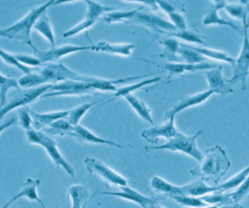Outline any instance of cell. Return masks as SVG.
<instances>
[{
	"mask_svg": "<svg viewBox=\"0 0 249 208\" xmlns=\"http://www.w3.org/2000/svg\"><path fill=\"white\" fill-rule=\"evenodd\" d=\"M54 3H56V1L51 0V1H48L40 6L31 9L22 19H20L13 25L7 28L0 29V37L21 41L22 43L30 46L31 48L35 47L32 39H31V31H32L35 23L40 18V16L43 13L47 12V10Z\"/></svg>",
	"mask_w": 249,
	"mask_h": 208,
	"instance_id": "6da1fadb",
	"label": "cell"
},
{
	"mask_svg": "<svg viewBox=\"0 0 249 208\" xmlns=\"http://www.w3.org/2000/svg\"><path fill=\"white\" fill-rule=\"evenodd\" d=\"M230 167L231 162L226 151L222 147L216 145L203 154L200 172L197 174L214 177V182L216 183L223 175L226 174Z\"/></svg>",
	"mask_w": 249,
	"mask_h": 208,
	"instance_id": "7a4b0ae2",
	"label": "cell"
},
{
	"mask_svg": "<svg viewBox=\"0 0 249 208\" xmlns=\"http://www.w3.org/2000/svg\"><path fill=\"white\" fill-rule=\"evenodd\" d=\"M26 136H27V140L30 144H35V145H39V146L43 147L56 167L65 170L71 176L75 178L74 169L64 158V156L61 155V153L59 152L58 148L56 146L55 141L53 139H52L50 135H48L47 133H45L41 130H36V129L32 128L31 130L26 132Z\"/></svg>",
	"mask_w": 249,
	"mask_h": 208,
	"instance_id": "3957f363",
	"label": "cell"
},
{
	"mask_svg": "<svg viewBox=\"0 0 249 208\" xmlns=\"http://www.w3.org/2000/svg\"><path fill=\"white\" fill-rule=\"evenodd\" d=\"M203 132L204 130L201 129L192 136H187L181 133L179 136L168 140L163 145L145 147V149L146 150H168L172 152H181L201 163L203 159V153L197 146V139L202 135Z\"/></svg>",
	"mask_w": 249,
	"mask_h": 208,
	"instance_id": "277c9868",
	"label": "cell"
},
{
	"mask_svg": "<svg viewBox=\"0 0 249 208\" xmlns=\"http://www.w3.org/2000/svg\"><path fill=\"white\" fill-rule=\"evenodd\" d=\"M243 43L238 57L235 58L233 64V75L229 80L230 83L240 82L244 91L246 85V78L249 75V17L243 19Z\"/></svg>",
	"mask_w": 249,
	"mask_h": 208,
	"instance_id": "5b68a950",
	"label": "cell"
},
{
	"mask_svg": "<svg viewBox=\"0 0 249 208\" xmlns=\"http://www.w3.org/2000/svg\"><path fill=\"white\" fill-rule=\"evenodd\" d=\"M52 85L53 84H47L35 88H18L17 92L10 97V100L7 101L3 107L0 108V120H2L3 117L10 111L17 108H22L42 97L45 94H47V92L50 91Z\"/></svg>",
	"mask_w": 249,
	"mask_h": 208,
	"instance_id": "8992f818",
	"label": "cell"
},
{
	"mask_svg": "<svg viewBox=\"0 0 249 208\" xmlns=\"http://www.w3.org/2000/svg\"><path fill=\"white\" fill-rule=\"evenodd\" d=\"M83 163H84L86 170L89 172L99 175L108 184H111L113 186L120 187V188L127 187L128 182L126 178L122 176L120 173H118L113 169H111L109 166L104 164L102 161L97 160L95 158L87 157L84 159Z\"/></svg>",
	"mask_w": 249,
	"mask_h": 208,
	"instance_id": "52a82bcc",
	"label": "cell"
},
{
	"mask_svg": "<svg viewBox=\"0 0 249 208\" xmlns=\"http://www.w3.org/2000/svg\"><path fill=\"white\" fill-rule=\"evenodd\" d=\"M39 73L43 75L51 83H57L61 81H68V80H73V81H83L88 82L89 76H81L72 70L66 67L64 64H46Z\"/></svg>",
	"mask_w": 249,
	"mask_h": 208,
	"instance_id": "ba28073f",
	"label": "cell"
},
{
	"mask_svg": "<svg viewBox=\"0 0 249 208\" xmlns=\"http://www.w3.org/2000/svg\"><path fill=\"white\" fill-rule=\"evenodd\" d=\"M50 92L45 94L42 97H53V96H65V95H83L95 92L91 83L83 81H61L53 83L50 88Z\"/></svg>",
	"mask_w": 249,
	"mask_h": 208,
	"instance_id": "9c48e42d",
	"label": "cell"
},
{
	"mask_svg": "<svg viewBox=\"0 0 249 208\" xmlns=\"http://www.w3.org/2000/svg\"><path fill=\"white\" fill-rule=\"evenodd\" d=\"M35 54V57L40 59V62L42 64H51L53 61H56V59L76 53V52H81L85 50H92V46H74V45H65V46H60V47H54L52 48L48 51H42L37 49L36 47L32 48Z\"/></svg>",
	"mask_w": 249,
	"mask_h": 208,
	"instance_id": "30bf717a",
	"label": "cell"
},
{
	"mask_svg": "<svg viewBox=\"0 0 249 208\" xmlns=\"http://www.w3.org/2000/svg\"><path fill=\"white\" fill-rule=\"evenodd\" d=\"M174 120H175L174 116L169 117L164 124L154 126L152 128L142 131V137L150 144L158 145V142L160 138L170 140L174 137L179 136L181 133L176 129Z\"/></svg>",
	"mask_w": 249,
	"mask_h": 208,
	"instance_id": "8fae6325",
	"label": "cell"
},
{
	"mask_svg": "<svg viewBox=\"0 0 249 208\" xmlns=\"http://www.w3.org/2000/svg\"><path fill=\"white\" fill-rule=\"evenodd\" d=\"M227 5L226 1H213V3L211 5L209 10L206 12L203 24L204 26H211V25H220V26H228L234 30L235 32L243 35V29L240 28L237 24L228 21L225 18L221 17L219 15V10L222 8H225Z\"/></svg>",
	"mask_w": 249,
	"mask_h": 208,
	"instance_id": "7c38bea8",
	"label": "cell"
},
{
	"mask_svg": "<svg viewBox=\"0 0 249 208\" xmlns=\"http://www.w3.org/2000/svg\"><path fill=\"white\" fill-rule=\"evenodd\" d=\"M206 77H207L210 89H212V91H213L215 94L220 95L222 96H226L233 93L229 80H227L223 76L222 66H217L213 70L207 71Z\"/></svg>",
	"mask_w": 249,
	"mask_h": 208,
	"instance_id": "4fadbf2b",
	"label": "cell"
},
{
	"mask_svg": "<svg viewBox=\"0 0 249 208\" xmlns=\"http://www.w3.org/2000/svg\"><path fill=\"white\" fill-rule=\"evenodd\" d=\"M133 20L151 29L158 30V31H166L170 33L177 31V29L171 22L151 13H142L139 11Z\"/></svg>",
	"mask_w": 249,
	"mask_h": 208,
	"instance_id": "5bb4252c",
	"label": "cell"
},
{
	"mask_svg": "<svg viewBox=\"0 0 249 208\" xmlns=\"http://www.w3.org/2000/svg\"><path fill=\"white\" fill-rule=\"evenodd\" d=\"M213 94H215L212 89H208L206 92L203 93H199L196 95H188L183 97L177 104H175L173 106V108L167 112L165 119H168L171 116H176V114L180 113L181 111L190 108L193 106H197L200 105L202 103H204L206 100H208Z\"/></svg>",
	"mask_w": 249,
	"mask_h": 208,
	"instance_id": "9a60e30c",
	"label": "cell"
},
{
	"mask_svg": "<svg viewBox=\"0 0 249 208\" xmlns=\"http://www.w3.org/2000/svg\"><path fill=\"white\" fill-rule=\"evenodd\" d=\"M70 136L75 138L76 140H78L79 142L84 143V144L85 143L86 144H101V145H109V146H113V147H117V148L129 147L128 145H120L113 141L98 137L97 135H95L94 133L91 132L90 130H88L87 128H85L81 125L74 126L73 131L70 134Z\"/></svg>",
	"mask_w": 249,
	"mask_h": 208,
	"instance_id": "2e32d148",
	"label": "cell"
},
{
	"mask_svg": "<svg viewBox=\"0 0 249 208\" xmlns=\"http://www.w3.org/2000/svg\"><path fill=\"white\" fill-rule=\"evenodd\" d=\"M121 189H122V190L118 191V192L103 191L101 193L103 195H112V196H117V197H121V198H124V199L133 201V202L139 204L142 208H147L150 203L155 201L153 198H150L148 196L142 195V193L138 192L137 190L133 189L132 188H129L128 186L127 187H124V188H121Z\"/></svg>",
	"mask_w": 249,
	"mask_h": 208,
	"instance_id": "e0dca14e",
	"label": "cell"
},
{
	"mask_svg": "<svg viewBox=\"0 0 249 208\" xmlns=\"http://www.w3.org/2000/svg\"><path fill=\"white\" fill-rule=\"evenodd\" d=\"M31 115L33 118V124L35 125L36 130H41L44 127H50L53 123L59 120V119H65L69 115V110L62 111H53L48 113H37L31 111Z\"/></svg>",
	"mask_w": 249,
	"mask_h": 208,
	"instance_id": "ac0fdd59",
	"label": "cell"
},
{
	"mask_svg": "<svg viewBox=\"0 0 249 208\" xmlns=\"http://www.w3.org/2000/svg\"><path fill=\"white\" fill-rule=\"evenodd\" d=\"M135 49L133 44H111L108 42H98L95 45H92V51L102 52L111 55H119L128 57L131 56Z\"/></svg>",
	"mask_w": 249,
	"mask_h": 208,
	"instance_id": "d6986e66",
	"label": "cell"
},
{
	"mask_svg": "<svg viewBox=\"0 0 249 208\" xmlns=\"http://www.w3.org/2000/svg\"><path fill=\"white\" fill-rule=\"evenodd\" d=\"M217 65L209 64V63H201L197 65L191 64H182V63H168L164 65V70L170 74V76L174 75H182L187 72H199V71H209L216 68Z\"/></svg>",
	"mask_w": 249,
	"mask_h": 208,
	"instance_id": "ffe728a7",
	"label": "cell"
},
{
	"mask_svg": "<svg viewBox=\"0 0 249 208\" xmlns=\"http://www.w3.org/2000/svg\"><path fill=\"white\" fill-rule=\"evenodd\" d=\"M184 195H189V196H194V197H203L207 194L219 191V189H217V186L215 187H211L204 183L203 181H196L192 182L188 185L181 187Z\"/></svg>",
	"mask_w": 249,
	"mask_h": 208,
	"instance_id": "44dd1931",
	"label": "cell"
},
{
	"mask_svg": "<svg viewBox=\"0 0 249 208\" xmlns=\"http://www.w3.org/2000/svg\"><path fill=\"white\" fill-rule=\"evenodd\" d=\"M33 29L35 30V31L39 32L43 37L46 38V40L51 45V49L55 47V38H54V34H53V30L51 20L47 14V12L43 13L40 16V18L35 23Z\"/></svg>",
	"mask_w": 249,
	"mask_h": 208,
	"instance_id": "7402d4cb",
	"label": "cell"
},
{
	"mask_svg": "<svg viewBox=\"0 0 249 208\" xmlns=\"http://www.w3.org/2000/svg\"><path fill=\"white\" fill-rule=\"evenodd\" d=\"M150 186L155 191H158L160 193L167 194L170 197L176 196V195H184L181 187L174 186V185L168 183L167 181L163 180V178L157 176V175L151 178Z\"/></svg>",
	"mask_w": 249,
	"mask_h": 208,
	"instance_id": "603a6c76",
	"label": "cell"
},
{
	"mask_svg": "<svg viewBox=\"0 0 249 208\" xmlns=\"http://www.w3.org/2000/svg\"><path fill=\"white\" fill-rule=\"evenodd\" d=\"M124 98L128 101V103L132 106V108L137 112V114L142 119L143 121L148 122L151 125L154 124L152 115H151V110L142 100L138 98L133 94L127 95L126 96H124Z\"/></svg>",
	"mask_w": 249,
	"mask_h": 208,
	"instance_id": "cb8c5ba5",
	"label": "cell"
},
{
	"mask_svg": "<svg viewBox=\"0 0 249 208\" xmlns=\"http://www.w3.org/2000/svg\"><path fill=\"white\" fill-rule=\"evenodd\" d=\"M69 195L71 198V208H85L88 201V189L82 185H74L68 190Z\"/></svg>",
	"mask_w": 249,
	"mask_h": 208,
	"instance_id": "d4e9b609",
	"label": "cell"
},
{
	"mask_svg": "<svg viewBox=\"0 0 249 208\" xmlns=\"http://www.w3.org/2000/svg\"><path fill=\"white\" fill-rule=\"evenodd\" d=\"M40 185L39 180H34V178H28V180L23 184L22 189L15 194L13 197L18 200L21 197H25L29 199L30 201H40L41 198L38 195L37 192V188Z\"/></svg>",
	"mask_w": 249,
	"mask_h": 208,
	"instance_id": "484cf974",
	"label": "cell"
},
{
	"mask_svg": "<svg viewBox=\"0 0 249 208\" xmlns=\"http://www.w3.org/2000/svg\"><path fill=\"white\" fill-rule=\"evenodd\" d=\"M19 87L22 88H35L51 83L43 75L38 73H31L28 75H24L22 77L18 79Z\"/></svg>",
	"mask_w": 249,
	"mask_h": 208,
	"instance_id": "4316f807",
	"label": "cell"
},
{
	"mask_svg": "<svg viewBox=\"0 0 249 208\" xmlns=\"http://www.w3.org/2000/svg\"><path fill=\"white\" fill-rule=\"evenodd\" d=\"M160 80H161V77L160 76H157V77H152V78H148V79H144V80L139 81V82L131 84V85L120 87V88L117 89V92L113 95V98L111 100H109V101H113V100H115L117 98L126 96L127 95L133 94L134 92L138 91V89H141V88H142V87H144L146 85H149L151 83H154V82H160Z\"/></svg>",
	"mask_w": 249,
	"mask_h": 208,
	"instance_id": "83f0119b",
	"label": "cell"
},
{
	"mask_svg": "<svg viewBox=\"0 0 249 208\" xmlns=\"http://www.w3.org/2000/svg\"><path fill=\"white\" fill-rule=\"evenodd\" d=\"M178 55L184 59L185 64H191L197 65L201 63H205V57L199 54L198 52L194 51L191 46L186 44L180 43V48L178 51Z\"/></svg>",
	"mask_w": 249,
	"mask_h": 208,
	"instance_id": "f1b7e54d",
	"label": "cell"
},
{
	"mask_svg": "<svg viewBox=\"0 0 249 208\" xmlns=\"http://www.w3.org/2000/svg\"><path fill=\"white\" fill-rule=\"evenodd\" d=\"M191 48L198 52L199 54H201L204 57H210V58H213L216 59V61H221V62H225L228 64H231V66H233L235 58L231 57L230 55H228L225 52H221V51H216V50H213V49H209V48H199V47H192Z\"/></svg>",
	"mask_w": 249,
	"mask_h": 208,
	"instance_id": "f546056e",
	"label": "cell"
},
{
	"mask_svg": "<svg viewBox=\"0 0 249 208\" xmlns=\"http://www.w3.org/2000/svg\"><path fill=\"white\" fill-rule=\"evenodd\" d=\"M12 88H19L18 80L3 76L0 73V108L7 103V94Z\"/></svg>",
	"mask_w": 249,
	"mask_h": 208,
	"instance_id": "4dcf8cb0",
	"label": "cell"
},
{
	"mask_svg": "<svg viewBox=\"0 0 249 208\" xmlns=\"http://www.w3.org/2000/svg\"><path fill=\"white\" fill-rule=\"evenodd\" d=\"M248 175H249V166L246 167L245 169H243L242 170H240L239 172H237L236 174H234L227 182L223 183L220 186H217V189H219V191L225 192V191L231 190L232 189L238 188L246 180Z\"/></svg>",
	"mask_w": 249,
	"mask_h": 208,
	"instance_id": "1f68e13d",
	"label": "cell"
},
{
	"mask_svg": "<svg viewBox=\"0 0 249 208\" xmlns=\"http://www.w3.org/2000/svg\"><path fill=\"white\" fill-rule=\"evenodd\" d=\"M202 200H204L207 204L210 205H215V206H222V205H228L234 203L231 198V193H224L222 191H215L210 194H207L203 197H201Z\"/></svg>",
	"mask_w": 249,
	"mask_h": 208,
	"instance_id": "d6a6232c",
	"label": "cell"
},
{
	"mask_svg": "<svg viewBox=\"0 0 249 208\" xmlns=\"http://www.w3.org/2000/svg\"><path fill=\"white\" fill-rule=\"evenodd\" d=\"M87 4V11H86V17L94 20L95 22L101 17L104 16L106 13L111 12L113 8L104 6L100 3H97L95 1H90V0H87L86 1Z\"/></svg>",
	"mask_w": 249,
	"mask_h": 208,
	"instance_id": "836d02e7",
	"label": "cell"
},
{
	"mask_svg": "<svg viewBox=\"0 0 249 208\" xmlns=\"http://www.w3.org/2000/svg\"><path fill=\"white\" fill-rule=\"evenodd\" d=\"M140 11V9L130 10V11H111L103 16L105 22L112 24L117 22H124L127 20H133L135 15Z\"/></svg>",
	"mask_w": 249,
	"mask_h": 208,
	"instance_id": "e575fe53",
	"label": "cell"
},
{
	"mask_svg": "<svg viewBox=\"0 0 249 208\" xmlns=\"http://www.w3.org/2000/svg\"><path fill=\"white\" fill-rule=\"evenodd\" d=\"M94 104L95 103H84L75 108L69 110V115L67 116L66 119L73 127L79 125V121L81 120V118L92 107V105H94Z\"/></svg>",
	"mask_w": 249,
	"mask_h": 208,
	"instance_id": "d590c367",
	"label": "cell"
},
{
	"mask_svg": "<svg viewBox=\"0 0 249 208\" xmlns=\"http://www.w3.org/2000/svg\"><path fill=\"white\" fill-rule=\"evenodd\" d=\"M73 131V126L67 119H59L47 129V133L51 135H70Z\"/></svg>",
	"mask_w": 249,
	"mask_h": 208,
	"instance_id": "8d00e7d4",
	"label": "cell"
},
{
	"mask_svg": "<svg viewBox=\"0 0 249 208\" xmlns=\"http://www.w3.org/2000/svg\"><path fill=\"white\" fill-rule=\"evenodd\" d=\"M0 57H1V59H2V61H3L5 64H7V65H9V66H12V67H14V68H16V69H18L19 71H21V72H22L23 74H25V75L33 73V70H32V69L29 68V67H26V66H24V65H22V64H20V63L17 61V58L15 57V55H13V54L7 53V52H5V51L0 49Z\"/></svg>",
	"mask_w": 249,
	"mask_h": 208,
	"instance_id": "74e56055",
	"label": "cell"
},
{
	"mask_svg": "<svg viewBox=\"0 0 249 208\" xmlns=\"http://www.w3.org/2000/svg\"><path fill=\"white\" fill-rule=\"evenodd\" d=\"M171 198H173L177 203H179L183 206H187V207L202 208V207L209 206V204H207L200 197H194V196H189V195H176V196H172Z\"/></svg>",
	"mask_w": 249,
	"mask_h": 208,
	"instance_id": "f35d334b",
	"label": "cell"
},
{
	"mask_svg": "<svg viewBox=\"0 0 249 208\" xmlns=\"http://www.w3.org/2000/svg\"><path fill=\"white\" fill-rule=\"evenodd\" d=\"M160 43L164 48L163 55L165 57H168L170 61L176 59V55L178 54V51L180 48V43L174 38H164V39L160 40Z\"/></svg>",
	"mask_w": 249,
	"mask_h": 208,
	"instance_id": "ab89813d",
	"label": "cell"
},
{
	"mask_svg": "<svg viewBox=\"0 0 249 208\" xmlns=\"http://www.w3.org/2000/svg\"><path fill=\"white\" fill-rule=\"evenodd\" d=\"M226 11L233 18L246 19L249 17V3L248 4H227Z\"/></svg>",
	"mask_w": 249,
	"mask_h": 208,
	"instance_id": "60d3db41",
	"label": "cell"
},
{
	"mask_svg": "<svg viewBox=\"0 0 249 208\" xmlns=\"http://www.w3.org/2000/svg\"><path fill=\"white\" fill-rule=\"evenodd\" d=\"M171 36L176 37L178 39H181L183 41L189 42V43H195V44H200V45H205L204 39L202 36H200L197 33H194L192 31H189V30H183V31H175L170 33Z\"/></svg>",
	"mask_w": 249,
	"mask_h": 208,
	"instance_id": "b9f144b4",
	"label": "cell"
},
{
	"mask_svg": "<svg viewBox=\"0 0 249 208\" xmlns=\"http://www.w3.org/2000/svg\"><path fill=\"white\" fill-rule=\"evenodd\" d=\"M18 124L27 131L32 129L33 125V118L32 115H31V111H29L27 108H19L18 110Z\"/></svg>",
	"mask_w": 249,
	"mask_h": 208,
	"instance_id": "7bdbcfd3",
	"label": "cell"
},
{
	"mask_svg": "<svg viewBox=\"0 0 249 208\" xmlns=\"http://www.w3.org/2000/svg\"><path fill=\"white\" fill-rule=\"evenodd\" d=\"M249 193V175L246 180L236 189L234 192H231V198L234 203H239Z\"/></svg>",
	"mask_w": 249,
	"mask_h": 208,
	"instance_id": "ee69618b",
	"label": "cell"
},
{
	"mask_svg": "<svg viewBox=\"0 0 249 208\" xmlns=\"http://www.w3.org/2000/svg\"><path fill=\"white\" fill-rule=\"evenodd\" d=\"M15 57L17 58V61L20 64H22V65H24L26 67H29V68H31V67H34V68L41 67V65H43L40 62V59L38 57H36L35 56L17 54V55H15Z\"/></svg>",
	"mask_w": 249,
	"mask_h": 208,
	"instance_id": "f6af8a7d",
	"label": "cell"
},
{
	"mask_svg": "<svg viewBox=\"0 0 249 208\" xmlns=\"http://www.w3.org/2000/svg\"><path fill=\"white\" fill-rule=\"evenodd\" d=\"M168 16L171 20V23L175 26V28L178 30V31H183V30H187V23H186V20H185V18L182 14L175 11V12H172V13L168 14Z\"/></svg>",
	"mask_w": 249,
	"mask_h": 208,
	"instance_id": "bcb514c9",
	"label": "cell"
},
{
	"mask_svg": "<svg viewBox=\"0 0 249 208\" xmlns=\"http://www.w3.org/2000/svg\"><path fill=\"white\" fill-rule=\"evenodd\" d=\"M155 4H157L160 9H162L167 14H170V13L176 11L174 6L171 3H169L168 1H161V0H158V1H155Z\"/></svg>",
	"mask_w": 249,
	"mask_h": 208,
	"instance_id": "7dc6e473",
	"label": "cell"
},
{
	"mask_svg": "<svg viewBox=\"0 0 249 208\" xmlns=\"http://www.w3.org/2000/svg\"><path fill=\"white\" fill-rule=\"evenodd\" d=\"M17 124H18L17 116H14V117L8 119V120L5 121V122H0V134H1L5 129H7L9 127H12L14 125H17Z\"/></svg>",
	"mask_w": 249,
	"mask_h": 208,
	"instance_id": "c3c4849f",
	"label": "cell"
},
{
	"mask_svg": "<svg viewBox=\"0 0 249 208\" xmlns=\"http://www.w3.org/2000/svg\"><path fill=\"white\" fill-rule=\"evenodd\" d=\"M217 208H242V206L239 203H232V204H228V205H222Z\"/></svg>",
	"mask_w": 249,
	"mask_h": 208,
	"instance_id": "681fc988",
	"label": "cell"
},
{
	"mask_svg": "<svg viewBox=\"0 0 249 208\" xmlns=\"http://www.w3.org/2000/svg\"><path fill=\"white\" fill-rule=\"evenodd\" d=\"M147 208H165V207H163V206L160 205L157 200H155V201H153L152 203H150Z\"/></svg>",
	"mask_w": 249,
	"mask_h": 208,
	"instance_id": "f907efd6",
	"label": "cell"
},
{
	"mask_svg": "<svg viewBox=\"0 0 249 208\" xmlns=\"http://www.w3.org/2000/svg\"><path fill=\"white\" fill-rule=\"evenodd\" d=\"M14 201H16V199H15L14 197L10 198V199H9V200H8V201L3 205V207H2V208H8V207H9V206L14 202Z\"/></svg>",
	"mask_w": 249,
	"mask_h": 208,
	"instance_id": "816d5d0a",
	"label": "cell"
},
{
	"mask_svg": "<svg viewBox=\"0 0 249 208\" xmlns=\"http://www.w3.org/2000/svg\"><path fill=\"white\" fill-rule=\"evenodd\" d=\"M219 206H215V205H209V206H206V207H202V208H217Z\"/></svg>",
	"mask_w": 249,
	"mask_h": 208,
	"instance_id": "f5cc1de1",
	"label": "cell"
},
{
	"mask_svg": "<svg viewBox=\"0 0 249 208\" xmlns=\"http://www.w3.org/2000/svg\"><path fill=\"white\" fill-rule=\"evenodd\" d=\"M39 203H40V205L42 206V208H47V207H46V205H45V203H44L42 200H40V201H39Z\"/></svg>",
	"mask_w": 249,
	"mask_h": 208,
	"instance_id": "db71d44e",
	"label": "cell"
}]
</instances>
